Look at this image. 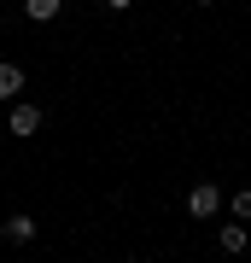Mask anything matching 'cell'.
<instances>
[{
  "mask_svg": "<svg viewBox=\"0 0 251 263\" xmlns=\"http://www.w3.org/2000/svg\"><path fill=\"white\" fill-rule=\"evenodd\" d=\"M187 211H193L199 222H205V216H216V211H222V187H216V181H199V187L187 193Z\"/></svg>",
  "mask_w": 251,
  "mask_h": 263,
  "instance_id": "cell-1",
  "label": "cell"
},
{
  "mask_svg": "<svg viewBox=\"0 0 251 263\" xmlns=\"http://www.w3.org/2000/svg\"><path fill=\"white\" fill-rule=\"evenodd\" d=\"M6 129L18 135V141H24V135H35V129H41V105H24V100H18V105H12V117H6Z\"/></svg>",
  "mask_w": 251,
  "mask_h": 263,
  "instance_id": "cell-2",
  "label": "cell"
},
{
  "mask_svg": "<svg viewBox=\"0 0 251 263\" xmlns=\"http://www.w3.org/2000/svg\"><path fill=\"white\" fill-rule=\"evenodd\" d=\"M0 234H6L12 246H29V240H35V216H24V211H12V216H6V228H0Z\"/></svg>",
  "mask_w": 251,
  "mask_h": 263,
  "instance_id": "cell-3",
  "label": "cell"
},
{
  "mask_svg": "<svg viewBox=\"0 0 251 263\" xmlns=\"http://www.w3.org/2000/svg\"><path fill=\"white\" fill-rule=\"evenodd\" d=\"M245 246H251V228H245V222H228V228H222V252H228V257H240Z\"/></svg>",
  "mask_w": 251,
  "mask_h": 263,
  "instance_id": "cell-4",
  "label": "cell"
},
{
  "mask_svg": "<svg viewBox=\"0 0 251 263\" xmlns=\"http://www.w3.org/2000/svg\"><path fill=\"white\" fill-rule=\"evenodd\" d=\"M18 88H24V65H0V100H18Z\"/></svg>",
  "mask_w": 251,
  "mask_h": 263,
  "instance_id": "cell-5",
  "label": "cell"
},
{
  "mask_svg": "<svg viewBox=\"0 0 251 263\" xmlns=\"http://www.w3.org/2000/svg\"><path fill=\"white\" fill-rule=\"evenodd\" d=\"M59 6H65V0H24V12L35 24H47V18H59Z\"/></svg>",
  "mask_w": 251,
  "mask_h": 263,
  "instance_id": "cell-6",
  "label": "cell"
},
{
  "mask_svg": "<svg viewBox=\"0 0 251 263\" xmlns=\"http://www.w3.org/2000/svg\"><path fill=\"white\" fill-rule=\"evenodd\" d=\"M228 211H234V222H251V187H240L228 199Z\"/></svg>",
  "mask_w": 251,
  "mask_h": 263,
  "instance_id": "cell-7",
  "label": "cell"
},
{
  "mask_svg": "<svg viewBox=\"0 0 251 263\" xmlns=\"http://www.w3.org/2000/svg\"><path fill=\"white\" fill-rule=\"evenodd\" d=\"M105 6H111V12H129V6H134V0H105Z\"/></svg>",
  "mask_w": 251,
  "mask_h": 263,
  "instance_id": "cell-8",
  "label": "cell"
},
{
  "mask_svg": "<svg viewBox=\"0 0 251 263\" xmlns=\"http://www.w3.org/2000/svg\"><path fill=\"white\" fill-rule=\"evenodd\" d=\"M199 6H216V0H199Z\"/></svg>",
  "mask_w": 251,
  "mask_h": 263,
  "instance_id": "cell-9",
  "label": "cell"
},
{
  "mask_svg": "<svg viewBox=\"0 0 251 263\" xmlns=\"http://www.w3.org/2000/svg\"><path fill=\"white\" fill-rule=\"evenodd\" d=\"M129 263H146V257H129Z\"/></svg>",
  "mask_w": 251,
  "mask_h": 263,
  "instance_id": "cell-10",
  "label": "cell"
}]
</instances>
